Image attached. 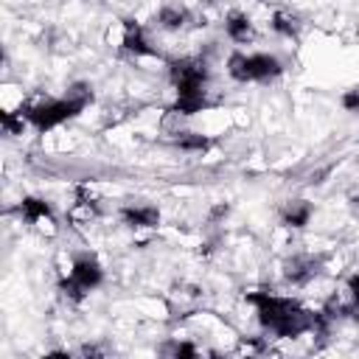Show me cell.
Wrapping results in <instances>:
<instances>
[{
  "label": "cell",
  "mask_w": 359,
  "mask_h": 359,
  "mask_svg": "<svg viewBox=\"0 0 359 359\" xmlns=\"http://www.w3.org/2000/svg\"><path fill=\"white\" fill-rule=\"evenodd\" d=\"M247 303L255 306L258 323L278 337H300L323 325V314L303 309L294 297H280L272 292H250Z\"/></svg>",
  "instance_id": "obj_1"
},
{
  "label": "cell",
  "mask_w": 359,
  "mask_h": 359,
  "mask_svg": "<svg viewBox=\"0 0 359 359\" xmlns=\"http://www.w3.org/2000/svg\"><path fill=\"white\" fill-rule=\"evenodd\" d=\"M90 101H93L90 87H87V84H73L65 98H50V101L28 104V107H22V115H25V121H28L36 132H48V129H53V126L70 121L73 115H79Z\"/></svg>",
  "instance_id": "obj_2"
},
{
  "label": "cell",
  "mask_w": 359,
  "mask_h": 359,
  "mask_svg": "<svg viewBox=\"0 0 359 359\" xmlns=\"http://www.w3.org/2000/svg\"><path fill=\"white\" fill-rule=\"evenodd\" d=\"M227 73L236 81H269L283 73V65L272 53H230Z\"/></svg>",
  "instance_id": "obj_3"
},
{
  "label": "cell",
  "mask_w": 359,
  "mask_h": 359,
  "mask_svg": "<svg viewBox=\"0 0 359 359\" xmlns=\"http://www.w3.org/2000/svg\"><path fill=\"white\" fill-rule=\"evenodd\" d=\"M101 278H104L101 264H98L93 255H79V258L73 261L70 278L62 280L59 289L65 292V297H70V300H81L87 292H93V289L101 283Z\"/></svg>",
  "instance_id": "obj_4"
},
{
  "label": "cell",
  "mask_w": 359,
  "mask_h": 359,
  "mask_svg": "<svg viewBox=\"0 0 359 359\" xmlns=\"http://www.w3.org/2000/svg\"><path fill=\"white\" fill-rule=\"evenodd\" d=\"M208 67L202 59H180L171 62V84L177 87V95H196L205 93Z\"/></svg>",
  "instance_id": "obj_5"
},
{
  "label": "cell",
  "mask_w": 359,
  "mask_h": 359,
  "mask_svg": "<svg viewBox=\"0 0 359 359\" xmlns=\"http://www.w3.org/2000/svg\"><path fill=\"white\" fill-rule=\"evenodd\" d=\"M317 266H320L317 258H311V255H294V258H289L283 264V278L289 283H309L320 272Z\"/></svg>",
  "instance_id": "obj_6"
},
{
  "label": "cell",
  "mask_w": 359,
  "mask_h": 359,
  "mask_svg": "<svg viewBox=\"0 0 359 359\" xmlns=\"http://www.w3.org/2000/svg\"><path fill=\"white\" fill-rule=\"evenodd\" d=\"M123 48H126L129 53H135V56H154V53H157V50L149 45L143 28H140L135 20H126V22H123Z\"/></svg>",
  "instance_id": "obj_7"
},
{
  "label": "cell",
  "mask_w": 359,
  "mask_h": 359,
  "mask_svg": "<svg viewBox=\"0 0 359 359\" xmlns=\"http://www.w3.org/2000/svg\"><path fill=\"white\" fill-rule=\"evenodd\" d=\"M121 216H123V222H126L129 227H157V222H160V210L151 208V205L123 208Z\"/></svg>",
  "instance_id": "obj_8"
},
{
  "label": "cell",
  "mask_w": 359,
  "mask_h": 359,
  "mask_svg": "<svg viewBox=\"0 0 359 359\" xmlns=\"http://www.w3.org/2000/svg\"><path fill=\"white\" fill-rule=\"evenodd\" d=\"M224 31H227V36H230L233 42H247V39H252V22H250V17L241 14V11H230V14H227Z\"/></svg>",
  "instance_id": "obj_9"
},
{
  "label": "cell",
  "mask_w": 359,
  "mask_h": 359,
  "mask_svg": "<svg viewBox=\"0 0 359 359\" xmlns=\"http://www.w3.org/2000/svg\"><path fill=\"white\" fill-rule=\"evenodd\" d=\"M280 219H283V224H286V227L300 230V227H306V224H309V219H311V205H309V202H303V199L289 202V205L283 208Z\"/></svg>",
  "instance_id": "obj_10"
},
{
  "label": "cell",
  "mask_w": 359,
  "mask_h": 359,
  "mask_svg": "<svg viewBox=\"0 0 359 359\" xmlns=\"http://www.w3.org/2000/svg\"><path fill=\"white\" fill-rule=\"evenodd\" d=\"M20 213L25 222H42V219H50V205L45 199H36V196H25L20 202Z\"/></svg>",
  "instance_id": "obj_11"
},
{
  "label": "cell",
  "mask_w": 359,
  "mask_h": 359,
  "mask_svg": "<svg viewBox=\"0 0 359 359\" xmlns=\"http://www.w3.org/2000/svg\"><path fill=\"white\" fill-rule=\"evenodd\" d=\"M185 20H188V14H185L182 8H177V6H165V8H160V14H157V22H160L165 31H180V28L185 25Z\"/></svg>",
  "instance_id": "obj_12"
},
{
  "label": "cell",
  "mask_w": 359,
  "mask_h": 359,
  "mask_svg": "<svg viewBox=\"0 0 359 359\" xmlns=\"http://www.w3.org/2000/svg\"><path fill=\"white\" fill-rule=\"evenodd\" d=\"M177 146L182 151H205V149H210V140L205 135H196V132H180Z\"/></svg>",
  "instance_id": "obj_13"
},
{
  "label": "cell",
  "mask_w": 359,
  "mask_h": 359,
  "mask_svg": "<svg viewBox=\"0 0 359 359\" xmlns=\"http://www.w3.org/2000/svg\"><path fill=\"white\" fill-rule=\"evenodd\" d=\"M205 107V93H196V95H177V104L174 109L182 112V115H194Z\"/></svg>",
  "instance_id": "obj_14"
},
{
  "label": "cell",
  "mask_w": 359,
  "mask_h": 359,
  "mask_svg": "<svg viewBox=\"0 0 359 359\" xmlns=\"http://www.w3.org/2000/svg\"><path fill=\"white\" fill-rule=\"evenodd\" d=\"M272 28H275L278 34H283V36H297V25H294V20L286 17V14H280V11L272 17Z\"/></svg>",
  "instance_id": "obj_15"
},
{
  "label": "cell",
  "mask_w": 359,
  "mask_h": 359,
  "mask_svg": "<svg viewBox=\"0 0 359 359\" xmlns=\"http://www.w3.org/2000/svg\"><path fill=\"white\" fill-rule=\"evenodd\" d=\"M163 353H168V356H196V348L188 345V342H171V345L163 348Z\"/></svg>",
  "instance_id": "obj_16"
},
{
  "label": "cell",
  "mask_w": 359,
  "mask_h": 359,
  "mask_svg": "<svg viewBox=\"0 0 359 359\" xmlns=\"http://www.w3.org/2000/svg\"><path fill=\"white\" fill-rule=\"evenodd\" d=\"M22 112H20V118H14L11 112H3V129L8 132V135H17V132H22Z\"/></svg>",
  "instance_id": "obj_17"
},
{
  "label": "cell",
  "mask_w": 359,
  "mask_h": 359,
  "mask_svg": "<svg viewBox=\"0 0 359 359\" xmlns=\"http://www.w3.org/2000/svg\"><path fill=\"white\" fill-rule=\"evenodd\" d=\"M342 107H345L348 112H359V90H348V93L342 95Z\"/></svg>",
  "instance_id": "obj_18"
},
{
  "label": "cell",
  "mask_w": 359,
  "mask_h": 359,
  "mask_svg": "<svg viewBox=\"0 0 359 359\" xmlns=\"http://www.w3.org/2000/svg\"><path fill=\"white\" fill-rule=\"evenodd\" d=\"M348 292H351V297H353V306L359 309V272L351 275V280H348Z\"/></svg>",
  "instance_id": "obj_19"
},
{
  "label": "cell",
  "mask_w": 359,
  "mask_h": 359,
  "mask_svg": "<svg viewBox=\"0 0 359 359\" xmlns=\"http://www.w3.org/2000/svg\"><path fill=\"white\" fill-rule=\"evenodd\" d=\"M351 208H353V213L359 216V196H351Z\"/></svg>",
  "instance_id": "obj_20"
}]
</instances>
